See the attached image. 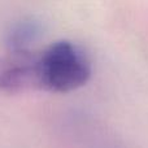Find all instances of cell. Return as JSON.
I'll list each match as a JSON object with an SVG mask.
<instances>
[{"label": "cell", "instance_id": "cell-3", "mask_svg": "<svg viewBox=\"0 0 148 148\" xmlns=\"http://www.w3.org/2000/svg\"><path fill=\"white\" fill-rule=\"evenodd\" d=\"M40 21L36 18H23L17 21L7 33V44L9 51H26L31 49V43L36 40L42 34Z\"/></svg>", "mask_w": 148, "mask_h": 148}, {"label": "cell", "instance_id": "cell-2", "mask_svg": "<svg viewBox=\"0 0 148 148\" xmlns=\"http://www.w3.org/2000/svg\"><path fill=\"white\" fill-rule=\"evenodd\" d=\"M42 90L39 52L9 51L0 56V91Z\"/></svg>", "mask_w": 148, "mask_h": 148}, {"label": "cell", "instance_id": "cell-1", "mask_svg": "<svg viewBox=\"0 0 148 148\" xmlns=\"http://www.w3.org/2000/svg\"><path fill=\"white\" fill-rule=\"evenodd\" d=\"M42 90L70 92L87 83L91 64L84 52L69 40H57L39 51Z\"/></svg>", "mask_w": 148, "mask_h": 148}]
</instances>
